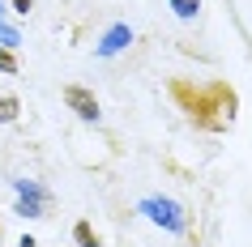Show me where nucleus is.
Wrapping results in <instances>:
<instances>
[{
	"mask_svg": "<svg viewBox=\"0 0 252 247\" xmlns=\"http://www.w3.org/2000/svg\"><path fill=\"white\" fill-rule=\"evenodd\" d=\"M167 90H171L175 107H180L197 128H205V132H226L231 124H235L239 94L231 90L226 81H184V77H175Z\"/></svg>",
	"mask_w": 252,
	"mask_h": 247,
	"instance_id": "obj_1",
	"label": "nucleus"
},
{
	"mask_svg": "<svg viewBox=\"0 0 252 247\" xmlns=\"http://www.w3.org/2000/svg\"><path fill=\"white\" fill-rule=\"evenodd\" d=\"M141 213H146L150 221L167 226L171 234H184V230H188V218H184V209L175 205V200H167V196H150V200H141Z\"/></svg>",
	"mask_w": 252,
	"mask_h": 247,
	"instance_id": "obj_2",
	"label": "nucleus"
},
{
	"mask_svg": "<svg viewBox=\"0 0 252 247\" xmlns=\"http://www.w3.org/2000/svg\"><path fill=\"white\" fill-rule=\"evenodd\" d=\"M17 213H26V218H47V209H52V192L34 179H17Z\"/></svg>",
	"mask_w": 252,
	"mask_h": 247,
	"instance_id": "obj_3",
	"label": "nucleus"
},
{
	"mask_svg": "<svg viewBox=\"0 0 252 247\" xmlns=\"http://www.w3.org/2000/svg\"><path fill=\"white\" fill-rule=\"evenodd\" d=\"M60 98H64V107H68L77 119H86V124H94V119H98V98H94L86 85H64V90H60Z\"/></svg>",
	"mask_w": 252,
	"mask_h": 247,
	"instance_id": "obj_4",
	"label": "nucleus"
},
{
	"mask_svg": "<svg viewBox=\"0 0 252 247\" xmlns=\"http://www.w3.org/2000/svg\"><path fill=\"white\" fill-rule=\"evenodd\" d=\"M128 43H133V30H128V26H111V30H107V39L98 43V55H116V52H124Z\"/></svg>",
	"mask_w": 252,
	"mask_h": 247,
	"instance_id": "obj_5",
	"label": "nucleus"
},
{
	"mask_svg": "<svg viewBox=\"0 0 252 247\" xmlns=\"http://www.w3.org/2000/svg\"><path fill=\"white\" fill-rule=\"evenodd\" d=\"M73 243L77 247H98V234H94L90 221H77V226H73Z\"/></svg>",
	"mask_w": 252,
	"mask_h": 247,
	"instance_id": "obj_6",
	"label": "nucleus"
},
{
	"mask_svg": "<svg viewBox=\"0 0 252 247\" xmlns=\"http://www.w3.org/2000/svg\"><path fill=\"white\" fill-rule=\"evenodd\" d=\"M17 111H22V103H17L13 94H0V124H13Z\"/></svg>",
	"mask_w": 252,
	"mask_h": 247,
	"instance_id": "obj_7",
	"label": "nucleus"
},
{
	"mask_svg": "<svg viewBox=\"0 0 252 247\" xmlns=\"http://www.w3.org/2000/svg\"><path fill=\"white\" fill-rule=\"evenodd\" d=\"M171 9H175V17L192 22V17H197V9H201V0H171Z\"/></svg>",
	"mask_w": 252,
	"mask_h": 247,
	"instance_id": "obj_8",
	"label": "nucleus"
},
{
	"mask_svg": "<svg viewBox=\"0 0 252 247\" xmlns=\"http://www.w3.org/2000/svg\"><path fill=\"white\" fill-rule=\"evenodd\" d=\"M0 73H17V60H13L9 47H0Z\"/></svg>",
	"mask_w": 252,
	"mask_h": 247,
	"instance_id": "obj_9",
	"label": "nucleus"
},
{
	"mask_svg": "<svg viewBox=\"0 0 252 247\" xmlns=\"http://www.w3.org/2000/svg\"><path fill=\"white\" fill-rule=\"evenodd\" d=\"M0 47H17V30L0 22Z\"/></svg>",
	"mask_w": 252,
	"mask_h": 247,
	"instance_id": "obj_10",
	"label": "nucleus"
},
{
	"mask_svg": "<svg viewBox=\"0 0 252 247\" xmlns=\"http://www.w3.org/2000/svg\"><path fill=\"white\" fill-rule=\"evenodd\" d=\"M30 9H34V0H13V13H17V17H26Z\"/></svg>",
	"mask_w": 252,
	"mask_h": 247,
	"instance_id": "obj_11",
	"label": "nucleus"
},
{
	"mask_svg": "<svg viewBox=\"0 0 252 247\" xmlns=\"http://www.w3.org/2000/svg\"><path fill=\"white\" fill-rule=\"evenodd\" d=\"M17 247H39V243H34V239H30V234H26V239H22V243H17Z\"/></svg>",
	"mask_w": 252,
	"mask_h": 247,
	"instance_id": "obj_12",
	"label": "nucleus"
},
{
	"mask_svg": "<svg viewBox=\"0 0 252 247\" xmlns=\"http://www.w3.org/2000/svg\"><path fill=\"white\" fill-rule=\"evenodd\" d=\"M0 17H4V0H0Z\"/></svg>",
	"mask_w": 252,
	"mask_h": 247,
	"instance_id": "obj_13",
	"label": "nucleus"
}]
</instances>
